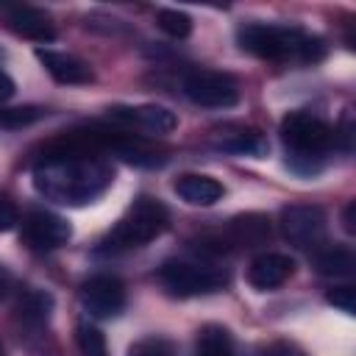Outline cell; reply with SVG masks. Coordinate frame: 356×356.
<instances>
[{
  "label": "cell",
  "mask_w": 356,
  "mask_h": 356,
  "mask_svg": "<svg viewBox=\"0 0 356 356\" xmlns=\"http://www.w3.org/2000/svg\"><path fill=\"white\" fill-rule=\"evenodd\" d=\"M53 312V298L44 292V289H28L19 295L17 300V314L25 320V323H47Z\"/></svg>",
  "instance_id": "cell-15"
},
{
  "label": "cell",
  "mask_w": 356,
  "mask_h": 356,
  "mask_svg": "<svg viewBox=\"0 0 356 356\" xmlns=\"http://www.w3.org/2000/svg\"><path fill=\"white\" fill-rule=\"evenodd\" d=\"M47 111L39 106H17V108H0V125L3 128H25L42 120Z\"/></svg>",
  "instance_id": "cell-20"
},
{
  "label": "cell",
  "mask_w": 356,
  "mask_h": 356,
  "mask_svg": "<svg viewBox=\"0 0 356 356\" xmlns=\"http://www.w3.org/2000/svg\"><path fill=\"white\" fill-rule=\"evenodd\" d=\"M236 42L245 53L267 61H303L314 64L325 56V42L295 25L248 22L236 31Z\"/></svg>",
  "instance_id": "cell-2"
},
{
  "label": "cell",
  "mask_w": 356,
  "mask_h": 356,
  "mask_svg": "<svg viewBox=\"0 0 356 356\" xmlns=\"http://www.w3.org/2000/svg\"><path fill=\"white\" fill-rule=\"evenodd\" d=\"M156 25H159L167 36H172V39H186V36L192 33V19H189V14H184V11H178V8H159Z\"/></svg>",
  "instance_id": "cell-19"
},
{
  "label": "cell",
  "mask_w": 356,
  "mask_h": 356,
  "mask_svg": "<svg viewBox=\"0 0 356 356\" xmlns=\"http://www.w3.org/2000/svg\"><path fill=\"white\" fill-rule=\"evenodd\" d=\"M278 225H281L284 239L298 248H317L325 239V211L312 203L286 206L281 211Z\"/></svg>",
  "instance_id": "cell-7"
},
{
  "label": "cell",
  "mask_w": 356,
  "mask_h": 356,
  "mask_svg": "<svg viewBox=\"0 0 356 356\" xmlns=\"http://www.w3.org/2000/svg\"><path fill=\"white\" fill-rule=\"evenodd\" d=\"M78 348H81V356H108L106 337L95 325H78Z\"/></svg>",
  "instance_id": "cell-21"
},
{
  "label": "cell",
  "mask_w": 356,
  "mask_h": 356,
  "mask_svg": "<svg viewBox=\"0 0 356 356\" xmlns=\"http://www.w3.org/2000/svg\"><path fill=\"white\" fill-rule=\"evenodd\" d=\"M197 356H234V339L222 325H206L197 334Z\"/></svg>",
  "instance_id": "cell-17"
},
{
  "label": "cell",
  "mask_w": 356,
  "mask_h": 356,
  "mask_svg": "<svg viewBox=\"0 0 356 356\" xmlns=\"http://www.w3.org/2000/svg\"><path fill=\"white\" fill-rule=\"evenodd\" d=\"M17 222H19V211H17V206H14L6 195H0V231H11Z\"/></svg>",
  "instance_id": "cell-24"
},
{
  "label": "cell",
  "mask_w": 356,
  "mask_h": 356,
  "mask_svg": "<svg viewBox=\"0 0 356 356\" xmlns=\"http://www.w3.org/2000/svg\"><path fill=\"white\" fill-rule=\"evenodd\" d=\"M81 303L92 317L111 320L125 309V286L117 275H92L81 286Z\"/></svg>",
  "instance_id": "cell-8"
},
{
  "label": "cell",
  "mask_w": 356,
  "mask_h": 356,
  "mask_svg": "<svg viewBox=\"0 0 356 356\" xmlns=\"http://www.w3.org/2000/svg\"><path fill=\"white\" fill-rule=\"evenodd\" d=\"M114 181L108 161L92 156L83 142L58 145L33 167V189L61 206H83L100 197Z\"/></svg>",
  "instance_id": "cell-1"
},
{
  "label": "cell",
  "mask_w": 356,
  "mask_h": 356,
  "mask_svg": "<svg viewBox=\"0 0 356 356\" xmlns=\"http://www.w3.org/2000/svg\"><path fill=\"white\" fill-rule=\"evenodd\" d=\"M128 356H175V353L161 339H142V342L128 348Z\"/></svg>",
  "instance_id": "cell-22"
},
{
  "label": "cell",
  "mask_w": 356,
  "mask_h": 356,
  "mask_svg": "<svg viewBox=\"0 0 356 356\" xmlns=\"http://www.w3.org/2000/svg\"><path fill=\"white\" fill-rule=\"evenodd\" d=\"M356 267L353 250L350 248H325L317 253V270L323 275H334V278H345L350 275Z\"/></svg>",
  "instance_id": "cell-16"
},
{
  "label": "cell",
  "mask_w": 356,
  "mask_h": 356,
  "mask_svg": "<svg viewBox=\"0 0 356 356\" xmlns=\"http://www.w3.org/2000/svg\"><path fill=\"white\" fill-rule=\"evenodd\" d=\"M161 284L178 298L211 295L228 284V273L211 261H192V259H170L159 267Z\"/></svg>",
  "instance_id": "cell-5"
},
{
  "label": "cell",
  "mask_w": 356,
  "mask_h": 356,
  "mask_svg": "<svg viewBox=\"0 0 356 356\" xmlns=\"http://www.w3.org/2000/svg\"><path fill=\"white\" fill-rule=\"evenodd\" d=\"M11 284H14L11 273H8V270H6L3 264H0V300H3V298H6L8 292H11Z\"/></svg>",
  "instance_id": "cell-27"
},
{
  "label": "cell",
  "mask_w": 356,
  "mask_h": 356,
  "mask_svg": "<svg viewBox=\"0 0 356 356\" xmlns=\"http://www.w3.org/2000/svg\"><path fill=\"white\" fill-rule=\"evenodd\" d=\"M175 195L189 203V206H214L220 197H222V184L214 181L211 175H200V172H184L175 178L172 184Z\"/></svg>",
  "instance_id": "cell-14"
},
{
  "label": "cell",
  "mask_w": 356,
  "mask_h": 356,
  "mask_svg": "<svg viewBox=\"0 0 356 356\" xmlns=\"http://www.w3.org/2000/svg\"><path fill=\"white\" fill-rule=\"evenodd\" d=\"M295 273V259L286 256V253H275V250H267V253H259L250 267H248V281L253 289H275L281 286L289 275Z\"/></svg>",
  "instance_id": "cell-12"
},
{
  "label": "cell",
  "mask_w": 356,
  "mask_h": 356,
  "mask_svg": "<svg viewBox=\"0 0 356 356\" xmlns=\"http://www.w3.org/2000/svg\"><path fill=\"white\" fill-rule=\"evenodd\" d=\"M353 211H356V203H348V206H345V217H342V220H345V231H348V234H353V231H356V225H353Z\"/></svg>",
  "instance_id": "cell-28"
},
{
  "label": "cell",
  "mask_w": 356,
  "mask_h": 356,
  "mask_svg": "<svg viewBox=\"0 0 356 356\" xmlns=\"http://www.w3.org/2000/svg\"><path fill=\"white\" fill-rule=\"evenodd\" d=\"M184 95L203 108H228L239 100V86L228 72L192 70L184 75Z\"/></svg>",
  "instance_id": "cell-6"
},
{
  "label": "cell",
  "mask_w": 356,
  "mask_h": 356,
  "mask_svg": "<svg viewBox=\"0 0 356 356\" xmlns=\"http://www.w3.org/2000/svg\"><path fill=\"white\" fill-rule=\"evenodd\" d=\"M217 147L220 150H228V153H245V156H259L267 150V142L256 134V131H239V134H231V136H222L217 139Z\"/></svg>",
  "instance_id": "cell-18"
},
{
  "label": "cell",
  "mask_w": 356,
  "mask_h": 356,
  "mask_svg": "<svg viewBox=\"0 0 356 356\" xmlns=\"http://www.w3.org/2000/svg\"><path fill=\"white\" fill-rule=\"evenodd\" d=\"M8 97H14V81L8 78V72L0 70V103H6Z\"/></svg>",
  "instance_id": "cell-25"
},
{
  "label": "cell",
  "mask_w": 356,
  "mask_h": 356,
  "mask_svg": "<svg viewBox=\"0 0 356 356\" xmlns=\"http://www.w3.org/2000/svg\"><path fill=\"white\" fill-rule=\"evenodd\" d=\"M281 139L298 172H317L323 156L337 142V131L309 111H292L281 122Z\"/></svg>",
  "instance_id": "cell-3"
},
{
  "label": "cell",
  "mask_w": 356,
  "mask_h": 356,
  "mask_svg": "<svg viewBox=\"0 0 356 356\" xmlns=\"http://www.w3.org/2000/svg\"><path fill=\"white\" fill-rule=\"evenodd\" d=\"M3 17H6V25L25 39H33V42H53L56 39V28L42 8L8 6V8H3Z\"/></svg>",
  "instance_id": "cell-13"
},
{
  "label": "cell",
  "mask_w": 356,
  "mask_h": 356,
  "mask_svg": "<svg viewBox=\"0 0 356 356\" xmlns=\"http://www.w3.org/2000/svg\"><path fill=\"white\" fill-rule=\"evenodd\" d=\"M325 300L331 303V306H337V309H342L345 314H353V309H356V298H353V286H334L328 295H325Z\"/></svg>",
  "instance_id": "cell-23"
},
{
  "label": "cell",
  "mask_w": 356,
  "mask_h": 356,
  "mask_svg": "<svg viewBox=\"0 0 356 356\" xmlns=\"http://www.w3.org/2000/svg\"><path fill=\"white\" fill-rule=\"evenodd\" d=\"M108 120H114L117 125L142 131V134H170L178 125V117L167 106H156V103H145V106H111L108 108Z\"/></svg>",
  "instance_id": "cell-10"
},
{
  "label": "cell",
  "mask_w": 356,
  "mask_h": 356,
  "mask_svg": "<svg viewBox=\"0 0 356 356\" xmlns=\"http://www.w3.org/2000/svg\"><path fill=\"white\" fill-rule=\"evenodd\" d=\"M36 58L50 72V78L58 81V83L81 86V83H89L95 78L92 67L83 58L72 56V53H61V50H50V47H36Z\"/></svg>",
  "instance_id": "cell-11"
},
{
  "label": "cell",
  "mask_w": 356,
  "mask_h": 356,
  "mask_svg": "<svg viewBox=\"0 0 356 356\" xmlns=\"http://www.w3.org/2000/svg\"><path fill=\"white\" fill-rule=\"evenodd\" d=\"M261 356H298V353H295L289 345H284V342H275V345H270V348H267Z\"/></svg>",
  "instance_id": "cell-26"
},
{
  "label": "cell",
  "mask_w": 356,
  "mask_h": 356,
  "mask_svg": "<svg viewBox=\"0 0 356 356\" xmlns=\"http://www.w3.org/2000/svg\"><path fill=\"white\" fill-rule=\"evenodd\" d=\"M22 236L36 250H53V248H61L72 236V228L64 217L47 209H31L22 217Z\"/></svg>",
  "instance_id": "cell-9"
},
{
  "label": "cell",
  "mask_w": 356,
  "mask_h": 356,
  "mask_svg": "<svg viewBox=\"0 0 356 356\" xmlns=\"http://www.w3.org/2000/svg\"><path fill=\"white\" fill-rule=\"evenodd\" d=\"M170 225V211L161 200L156 197H139L131 203V209L117 220V225L103 236L100 250L103 253H117V250H131L153 242L161 236Z\"/></svg>",
  "instance_id": "cell-4"
}]
</instances>
